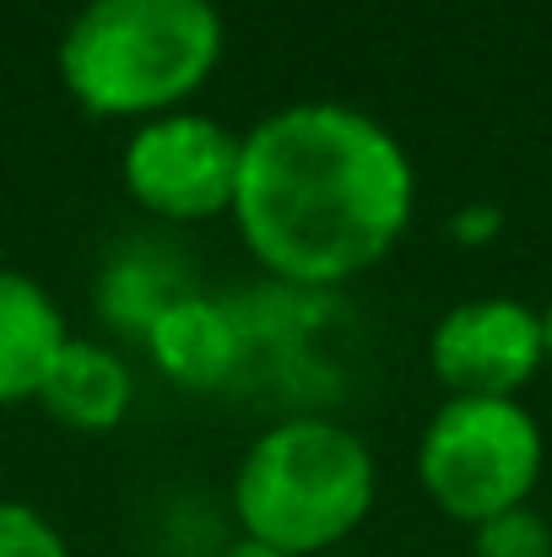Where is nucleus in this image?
<instances>
[{
    "label": "nucleus",
    "mask_w": 552,
    "mask_h": 557,
    "mask_svg": "<svg viewBox=\"0 0 552 557\" xmlns=\"http://www.w3.org/2000/svg\"><path fill=\"white\" fill-rule=\"evenodd\" d=\"M417 174L373 114L315 98L244 131L233 227L293 287H342L373 271L406 233Z\"/></svg>",
    "instance_id": "f257e3e1"
},
{
    "label": "nucleus",
    "mask_w": 552,
    "mask_h": 557,
    "mask_svg": "<svg viewBox=\"0 0 552 557\" xmlns=\"http://www.w3.org/2000/svg\"><path fill=\"white\" fill-rule=\"evenodd\" d=\"M222 65L217 0H87L54 49L60 87L93 120L184 109Z\"/></svg>",
    "instance_id": "f03ea898"
},
{
    "label": "nucleus",
    "mask_w": 552,
    "mask_h": 557,
    "mask_svg": "<svg viewBox=\"0 0 552 557\" xmlns=\"http://www.w3.org/2000/svg\"><path fill=\"white\" fill-rule=\"evenodd\" d=\"M373 509V455L331 417L266 428L233 471V515L249 542L320 557L342 547Z\"/></svg>",
    "instance_id": "7ed1b4c3"
},
{
    "label": "nucleus",
    "mask_w": 552,
    "mask_h": 557,
    "mask_svg": "<svg viewBox=\"0 0 552 557\" xmlns=\"http://www.w3.org/2000/svg\"><path fill=\"white\" fill-rule=\"evenodd\" d=\"M542 476V428L520 400L450 395L417 438L422 493L461 525L520 509Z\"/></svg>",
    "instance_id": "20e7f679"
},
{
    "label": "nucleus",
    "mask_w": 552,
    "mask_h": 557,
    "mask_svg": "<svg viewBox=\"0 0 552 557\" xmlns=\"http://www.w3.org/2000/svg\"><path fill=\"white\" fill-rule=\"evenodd\" d=\"M238 152H244L238 131H228L211 114L174 109V114H158L131 131L120 180L142 211H152L163 222H211V216L233 211Z\"/></svg>",
    "instance_id": "39448f33"
},
{
    "label": "nucleus",
    "mask_w": 552,
    "mask_h": 557,
    "mask_svg": "<svg viewBox=\"0 0 552 557\" xmlns=\"http://www.w3.org/2000/svg\"><path fill=\"white\" fill-rule=\"evenodd\" d=\"M428 363L450 395L515 400L548 363L542 314L520 298H466L433 325Z\"/></svg>",
    "instance_id": "423d86ee"
},
{
    "label": "nucleus",
    "mask_w": 552,
    "mask_h": 557,
    "mask_svg": "<svg viewBox=\"0 0 552 557\" xmlns=\"http://www.w3.org/2000/svg\"><path fill=\"white\" fill-rule=\"evenodd\" d=\"M65 342H71L65 314L44 293V282L0 265V406L38 400Z\"/></svg>",
    "instance_id": "0eeeda50"
},
{
    "label": "nucleus",
    "mask_w": 552,
    "mask_h": 557,
    "mask_svg": "<svg viewBox=\"0 0 552 557\" xmlns=\"http://www.w3.org/2000/svg\"><path fill=\"white\" fill-rule=\"evenodd\" d=\"M147 352L184 389H211L238 369V325L222 304L174 293L147 314Z\"/></svg>",
    "instance_id": "6e6552de"
},
{
    "label": "nucleus",
    "mask_w": 552,
    "mask_h": 557,
    "mask_svg": "<svg viewBox=\"0 0 552 557\" xmlns=\"http://www.w3.org/2000/svg\"><path fill=\"white\" fill-rule=\"evenodd\" d=\"M131 395H136V379L131 363L114 352V347H98V342H65V352L54 358V369L44 379L38 400L54 422L76 428V433H109L125 422L131 411Z\"/></svg>",
    "instance_id": "1a4fd4ad"
},
{
    "label": "nucleus",
    "mask_w": 552,
    "mask_h": 557,
    "mask_svg": "<svg viewBox=\"0 0 552 557\" xmlns=\"http://www.w3.org/2000/svg\"><path fill=\"white\" fill-rule=\"evenodd\" d=\"M471 557H552V525L531 504L504 509L471 525Z\"/></svg>",
    "instance_id": "9d476101"
},
{
    "label": "nucleus",
    "mask_w": 552,
    "mask_h": 557,
    "mask_svg": "<svg viewBox=\"0 0 552 557\" xmlns=\"http://www.w3.org/2000/svg\"><path fill=\"white\" fill-rule=\"evenodd\" d=\"M0 557H71L65 536L54 531L49 515H38L33 504L0 498Z\"/></svg>",
    "instance_id": "9b49d317"
},
{
    "label": "nucleus",
    "mask_w": 552,
    "mask_h": 557,
    "mask_svg": "<svg viewBox=\"0 0 552 557\" xmlns=\"http://www.w3.org/2000/svg\"><path fill=\"white\" fill-rule=\"evenodd\" d=\"M499 211L493 206H466V211H455V222H450V233H455V244H488L493 233H499Z\"/></svg>",
    "instance_id": "f8f14e48"
},
{
    "label": "nucleus",
    "mask_w": 552,
    "mask_h": 557,
    "mask_svg": "<svg viewBox=\"0 0 552 557\" xmlns=\"http://www.w3.org/2000/svg\"><path fill=\"white\" fill-rule=\"evenodd\" d=\"M222 557H293V553H277V547H266V542H249V536H238L233 547Z\"/></svg>",
    "instance_id": "ddd939ff"
},
{
    "label": "nucleus",
    "mask_w": 552,
    "mask_h": 557,
    "mask_svg": "<svg viewBox=\"0 0 552 557\" xmlns=\"http://www.w3.org/2000/svg\"><path fill=\"white\" fill-rule=\"evenodd\" d=\"M542 342H548V369H552V309L542 314Z\"/></svg>",
    "instance_id": "4468645a"
}]
</instances>
